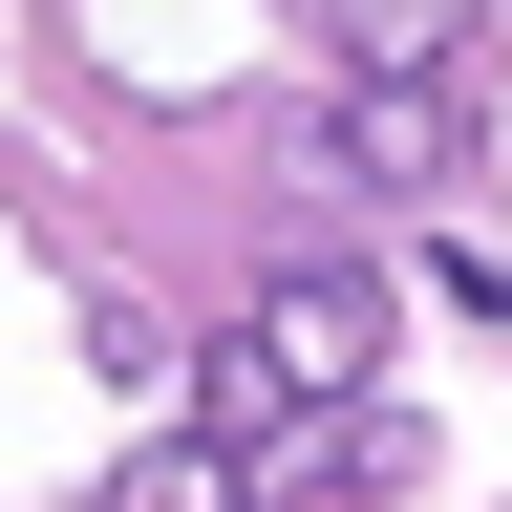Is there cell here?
Segmentation results:
<instances>
[{"label": "cell", "mask_w": 512, "mask_h": 512, "mask_svg": "<svg viewBox=\"0 0 512 512\" xmlns=\"http://www.w3.org/2000/svg\"><path fill=\"white\" fill-rule=\"evenodd\" d=\"M107 512H256V470H235L214 427H150V448L107 470Z\"/></svg>", "instance_id": "obj_3"}, {"label": "cell", "mask_w": 512, "mask_h": 512, "mask_svg": "<svg viewBox=\"0 0 512 512\" xmlns=\"http://www.w3.org/2000/svg\"><path fill=\"white\" fill-rule=\"evenodd\" d=\"M320 171H363V192H448V171H470V86H320Z\"/></svg>", "instance_id": "obj_2"}, {"label": "cell", "mask_w": 512, "mask_h": 512, "mask_svg": "<svg viewBox=\"0 0 512 512\" xmlns=\"http://www.w3.org/2000/svg\"><path fill=\"white\" fill-rule=\"evenodd\" d=\"M342 86H470V22H406V0H363V22H342Z\"/></svg>", "instance_id": "obj_4"}, {"label": "cell", "mask_w": 512, "mask_h": 512, "mask_svg": "<svg viewBox=\"0 0 512 512\" xmlns=\"http://www.w3.org/2000/svg\"><path fill=\"white\" fill-rule=\"evenodd\" d=\"M427 470H448V427H406V406H320V427L256 448V512H406Z\"/></svg>", "instance_id": "obj_1"}]
</instances>
